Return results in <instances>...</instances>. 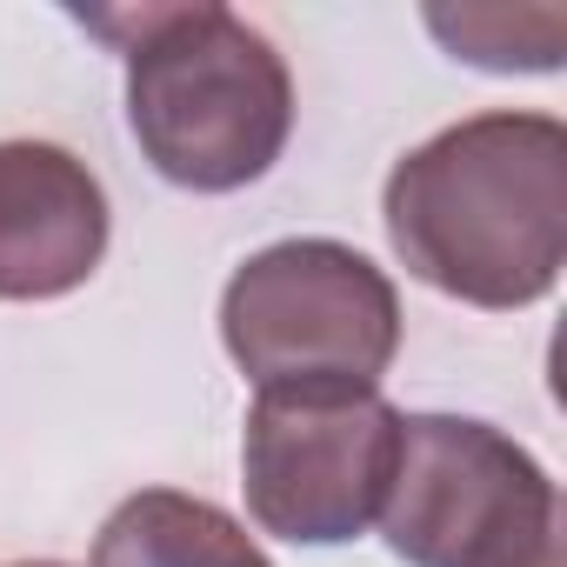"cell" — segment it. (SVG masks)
<instances>
[{
    "mask_svg": "<svg viewBox=\"0 0 567 567\" xmlns=\"http://www.w3.org/2000/svg\"><path fill=\"white\" fill-rule=\"evenodd\" d=\"M388 240L414 280L467 308H534L567 267V127L474 114L394 161Z\"/></svg>",
    "mask_w": 567,
    "mask_h": 567,
    "instance_id": "cell-1",
    "label": "cell"
},
{
    "mask_svg": "<svg viewBox=\"0 0 567 567\" xmlns=\"http://www.w3.org/2000/svg\"><path fill=\"white\" fill-rule=\"evenodd\" d=\"M127 61V127L161 181L234 194L260 181L295 134V81L274 41L234 8H127L87 14Z\"/></svg>",
    "mask_w": 567,
    "mask_h": 567,
    "instance_id": "cell-2",
    "label": "cell"
},
{
    "mask_svg": "<svg viewBox=\"0 0 567 567\" xmlns=\"http://www.w3.org/2000/svg\"><path fill=\"white\" fill-rule=\"evenodd\" d=\"M381 534L408 567H567L554 474L467 414H401Z\"/></svg>",
    "mask_w": 567,
    "mask_h": 567,
    "instance_id": "cell-3",
    "label": "cell"
},
{
    "mask_svg": "<svg viewBox=\"0 0 567 567\" xmlns=\"http://www.w3.org/2000/svg\"><path fill=\"white\" fill-rule=\"evenodd\" d=\"M220 341L254 388H381L401 295L348 240H274L234 267Z\"/></svg>",
    "mask_w": 567,
    "mask_h": 567,
    "instance_id": "cell-4",
    "label": "cell"
},
{
    "mask_svg": "<svg viewBox=\"0 0 567 567\" xmlns=\"http://www.w3.org/2000/svg\"><path fill=\"white\" fill-rule=\"evenodd\" d=\"M401 461V408L381 388H260L240 441L247 514L295 540L341 547L381 520Z\"/></svg>",
    "mask_w": 567,
    "mask_h": 567,
    "instance_id": "cell-5",
    "label": "cell"
},
{
    "mask_svg": "<svg viewBox=\"0 0 567 567\" xmlns=\"http://www.w3.org/2000/svg\"><path fill=\"white\" fill-rule=\"evenodd\" d=\"M107 254V194L54 141H0V301H61Z\"/></svg>",
    "mask_w": 567,
    "mask_h": 567,
    "instance_id": "cell-6",
    "label": "cell"
},
{
    "mask_svg": "<svg viewBox=\"0 0 567 567\" xmlns=\"http://www.w3.org/2000/svg\"><path fill=\"white\" fill-rule=\"evenodd\" d=\"M94 567H274V560L227 507L200 494L147 487L107 514L94 540Z\"/></svg>",
    "mask_w": 567,
    "mask_h": 567,
    "instance_id": "cell-7",
    "label": "cell"
},
{
    "mask_svg": "<svg viewBox=\"0 0 567 567\" xmlns=\"http://www.w3.org/2000/svg\"><path fill=\"white\" fill-rule=\"evenodd\" d=\"M427 28L494 74H547L567 54V8H427Z\"/></svg>",
    "mask_w": 567,
    "mask_h": 567,
    "instance_id": "cell-8",
    "label": "cell"
},
{
    "mask_svg": "<svg viewBox=\"0 0 567 567\" xmlns=\"http://www.w3.org/2000/svg\"><path fill=\"white\" fill-rule=\"evenodd\" d=\"M8 567H68V560H8Z\"/></svg>",
    "mask_w": 567,
    "mask_h": 567,
    "instance_id": "cell-9",
    "label": "cell"
}]
</instances>
